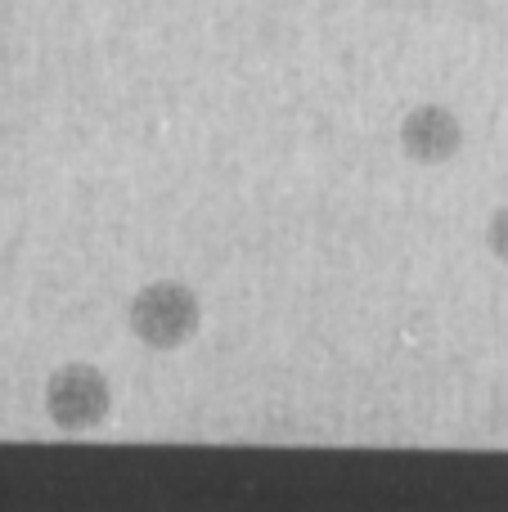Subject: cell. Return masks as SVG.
<instances>
[{"label": "cell", "mask_w": 508, "mask_h": 512, "mask_svg": "<svg viewBox=\"0 0 508 512\" xmlns=\"http://www.w3.org/2000/svg\"><path fill=\"white\" fill-rule=\"evenodd\" d=\"M126 324L149 351H180L203 328V301L180 279H153L131 297Z\"/></svg>", "instance_id": "1"}, {"label": "cell", "mask_w": 508, "mask_h": 512, "mask_svg": "<svg viewBox=\"0 0 508 512\" xmlns=\"http://www.w3.org/2000/svg\"><path fill=\"white\" fill-rule=\"evenodd\" d=\"M113 409V382L95 364H59L45 378V414L59 432H95Z\"/></svg>", "instance_id": "2"}, {"label": "cell", "mask_w": 508, "mask_h": 512, "mask_svg": "<svg viewBox=\"0 0 508 512\" xmlns=\"http://www.w3.org/2000/svg\"><path fill=\"white\" fill-rule=\"evenodd\" d=\"M464 149V122L446 104H419L401 122V153L419 167H441Z\"/></svg>", "instance_id": "3"}, {"label": "cell", "mask_w": 508, "mask_h": 512, "mask_svg": "<svg viewBox=\"0 0 508 512\" xmlns=\"http://www.w3.org/2000/svg\"><path fill=\"white\" fill-rule=\"evenodd\" d=\"M486 248L495 252V261L508 265V207H495L486 221Z\"/></svg>", "instance_id": "4"}]
</instances>
